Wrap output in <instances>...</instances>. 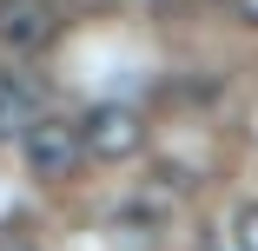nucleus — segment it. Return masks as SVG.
I'll return each instance as SVG.
<instances>
[{
	"mask_svg": "<svg viewBox=\"0 0 258 251\" xmlns=\"http://www.w3.org/2000/svg\"><path fill=\"white\" fill-rule=\"evenodd\" d=\"M20 159H27V172L40 179V185H60V179H73L93 152H86V126L80 119H60V113H46L27 139H20Z\"/></svg>",
	"mask_w": 258,
	"mask_h": 251,
	"instance_id": "f257e3e1",
	"label": "nucleus"
},
{
	"mask_svg": "<svg viewBox=\"0 0 258 251\" xmlns=\"http://www.w3.org/2000/svg\"><path fill=\"white\" fill-rule=\"evenodd\" d=\"M60 40V0H0V53L33 60Z\"/></svg>",
	"mask_w": 258,
	"mask_h": 251,
	"instance_id": "f03ea898",
	"label": "nucleus"
},
{
	"mask_svg": "<svg viewBox=\"0 0 258 251\" xmlns=\"http://www.w3.org/2000/svg\"><path fill=\"white\" fill-rule=\"evenodd\" d=\"M86 152L93 159H106V165H119V159H133L139 145H146V119L133 113V106H119V99H106V106H93L86 119Z\"/></svg>",
	"mask_w": 258,
	"mask_h": 251,
	"instance_id": "7ed1b4c3",
	"label": "nucleus"
},
{
	"mask_svg": "<svg viewBox=\"0 0 258 251\" xmlns=\"http://www.w3.org/2000/svg\"><path fill=\"white\" fill-rule=\"evenodd\" d=\"M46 113H40V86L27 79V73H0V139H27L33 126H40Z\"/></svg>",
	"mask_w": 258,
	"mask_h": 251,
	"instance_id": "20e7f679",
	"label": "nucleus"
},
{
	"mask_svg": "<svg viewBox=\"0 0 258 251\" xmlns=\"http://www.w3.org/2000/svg\"><path fill=\"white\" fill-rule=\"evenodd\" d=\"M232 238H238V251H258V198H251V205H238V218H232Z\"/></svg>",
	"mask_w": 258,
	"mask_h": 251,
	"instance_id": "39448f33",
	"label": "nucleus"
},
{
	"mask_svg": "<svg viewBox=\"0 0 258 251\" xmlns=\"http://www.w3.org/2000/svg\"><path fill=\"white\" fill-rule=\"evenodd\" d=\"M67 7H80V14H113V7H126V0H67Z\"/></svg>",
	"mask_w": 258,
	"mask_h": 251,
	"instance_id": "423d86ee",
	"label": "nucleus"
},
{
	"mask_svg": "<svg viewBox=\"0 0 258 251\" xmlns=\"http://www.w3.org/2000/svg\"><path fill=\"white\" fill-rule=\"evenodd\" d=\"M232 14H238L245 27H258V0H232Z\"/></svg>",
	"mask_w": 258,
	"mask_h": 251,
	"instance_id": "0eeeda50",
	"label": "nucleus"
},
{
	"mask_svg": "<svg viewBox=\"0 0 258 251\" xmlns=\"http://www.w3.org/2000/svg\"><path fill=\"white\" fill-rule=\"evenodd\" d=\"M0 251H33V244L27 238H0Z\"/></svg>",
	"mask_w": 258,
	"mask_h": 251,
	"instance_id": "6e6552de",
	"label": "nucleus"
}]
</instances>
